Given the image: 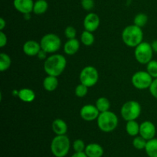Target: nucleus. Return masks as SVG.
I'll list each match as a JSON object with an SVG mask.
<instances>
[{"label":"nucleus","mask_w":157,"mask_h":157,"mask_svg":"<svg viewBox=\"0 0 157 157\" xmlns=\"http://www.w3.org/2000/svg\"><path fill=\"white\" fill-rule=\"evenodd\" d=\"M80 82L87 87H91L97 84L99 80V73L94 66H86L81 70L79 75Z\"/></svg>","instance_id":"8"},{"label":"nucleus","mask_w":157,"mask_h":157,"mask_svg":"<svg viewBox=\"0 0 157 157\" xmlns=\"http://www.w3.org/2000/svg\"><path fill=\"white\" fill-rule=\"evenodd\" d=\"M147 71L153 77V78H157V61L151 60L147 64Z\"/></svg>","instance_id":"28"},{"label":"nucleus","mask_w":157,"mask_h":157,"mask_svg":"<svg viewBox=\"0 0 157 157\" xmlns=\"http://www.w3.org/2000/svg\"><path fill=\"white\" fill-rule=\"evenodd\" d=\"M118 117L113 112L108 111L100 113L97 123L101 131L104 133H110L113 131L118 126Z\"/></svg>","instance_id":"3"},{"label":"nucleus","mask_w":157,"mask_h":157,"mask_svg":"<svg viewBox=\"0 0 157 157\" xmlns=\"http://www.w3.org/2000/svg\"><path fill=\"white\" fill-rule=\"evenodd\" d=\"M126 131L131 136H136L140 134V124L136 121H127Z\"/></svg>","instance_id":"21"},{"label":"nucleus","mask_w":157,"mask_h":157,"mask_svg":"<svg viewBox=\"0 0 157 157\" xmlns=\"http://www.w3.org/2000/svg\"><path fill=\"white\" fill-rule=\"evenodd\" d=\"M87 91H88V87L83 84H80L75 87V93L78 98H84L87 95Z\"/></svg>","instance_id":"29"},{"label":"nucleus","mask_w":157,"mask_h":157,"mask_svg":"<svg viewBox=\"0 0 157 157\" xmlns=\"http://www.w3.org/2000/svg\"><path fill=\"white\" fill-rule=\"evenodd\" d=\"M147 140L144 139V137H142L141 136H136L134 139L133 140V146L134 148H136V150H145L146 145H147Z\"/></svg>","instance_id":"27"},{"label":"nucleus","mask_w":157,"mask_h":157,"mask_svg":"<svg viewBox=\"0 0 157 157\" xmlns=\"http://www.w3.org/2000/svg\"><path fill=\"white\" fill-rule=\"evenodd\" d=\"M153 50L150 43L143 41L135 48L134 56L136 61L142 64H147L153 60Z\"/></svg>","instance_id":"7"},{"label":"nucleus","mask_w":157,"mask_h":157,"mask_svg":"<svg viewBox=\"0 0 157 157\" xmlns=\"http://www.w3.org/2000/svg\"><path fill=\"white\" fill-rule=\"evenodd\" d=\"M156 128L155 124L150 121H144L140 125V135L147 140L155 138Z\"/></svg>","instance_id":"11"},{"label":"nucleus","mask_w":157,"mask_h":157,"mask_svg":"<svg viewBox=\"0 0 157 157\" xmlns=\"http://www.w3.org/2000/svg\"><path fill=\"white\" fill-rule=\"evenodd\" d=\"M34 3L33 0H14L13 6L18 12L25 15L33 12Z\"/></svg>","instance_id":"13"},{"label":"nucleus","mask_w":157,"mask_h":157,"mask_svg":"<svg viewBox=\"0 0 157 157\" xmlns=\"http://www.w3.org/2000/svg\"><path fill=\"white\" fill-rule=\"evenodd\" d=\"M67 66V60L64 55L54 54L44 60V70L47 75L58 77L64 72Z\"/></svg>","instance_id":"1"},{"label":"nucleus","mask_w":157,"mask_h":157,"mask_svg":"<svg viewBox=\"0 0 157 157\" xmlns=\"http://www.w3.org/2000/svg\"><path fill=\"white\" fill-rule=\"evenodd\" d=\"M81 6L84 10L90 11L94 7V0H81Z\"/></svg>","instance_id":"32"},{"label":"nucleus","mask_w":157,"mask_h":157,"mask_svg":"<svg viewBox=\"0 0 157 157\" xmlns=\"http://www.w3.org/2000/svg\"><path fill=\"white\" fill-rule=\"evenodd\" d=\"M95 106H96L97 108L98 109L100 113H102V112H105V111H108V110H110V102L107 98L101 97V98H99L96 101Z\"/></svg>","instance_id":"23"},{"label":"nucleus","mask_w":157,"mask_h":157,"mask_svg":"<svg viewBox=\"0 0 157 157\" xmlns=\"http://www.w3.org/2000/svg\"><path fill=\"white\" fill-rule=\"evenodd\" d=\"M64 35L67 39L76 38L77 31L75 28H74L73 26H67L64 30Z\"/></svg>","instance_id":"31"},{"label":"nucleus","mask_w":157,"mask_h":157,"mask_svg":"<svg viewBox=\"0 0 157 157\" xmlns=\"http://www.w3.org/2000/svg\"><path fill=\"white\" fill-rule=\"evenodd\" d=\"M71 157H88L85 152H75Z\"/></svg>","instance_id":"36"},{"label":"nucleus","mask_w":157,"mask_h":157,"mask_svg":"<svg viewBox=\"0 0 157 157\" xmlns=\"http://www.w3.org/2000/svg\"><path fill=\"white\" fill-rule=\"evenodd\" d=\"M86 148L85 144L81 139H78L74 141L73 149L75 152H84Z\"/></svg>","instance_id":"30"},{"label":"nucleus","mask_w":157,"mask_h":157,"mask_svg":"<svg viewBox=\"0 0 157 157\" xmlns=\"http://www.w3.org/2000/svg\"><path fill=\"white\" fill-rule=\"evenodd\" d=\"M94 36L93 35V32H89V31L84 30L81 33V41L84 45L90 46L94 42Z\"/></svg>","instance_id":"24"},{"label":"nucleus","mask_w":157,"mask_h":157,"mask_svg":"<svg viewBox=\"0 0 157 157\" xmlns=\"http://www.w3.org/2000/svg\"><path fill=\"white\" fill-rule=\"evenodd\" d=\"M6 26V21L3 18H0V30L2 31Z\"/></svg>","instance_id":"37"},{"label":"nucleus","mask_w":157,"mask_h":157,"mask_svg":"<svg viewBox=\"0 0 157 157\" xmlns=\"http://www.w3.org/2000/svg\"><path fill=\"white\" fill-rule=\"evenodd\" d=\"M40 44L43 51L48 54H53L60 49L61 46V40L56 34L48 33L41 38Z\"/></svg>","instance_id":"6"},{"label":"nucleus","mask_w":157,"mask_h":157,"mask_svg":"<svg viewBox=\"0 0 157 157\" xmlns=\"http://www.w3.org/2000/svg\"><path fill=\"white\" fill-rule=\"evenodd\" d=\"M100 111L95 105L86 104L81 107L80 110V116L85 121H93L98 119Z\"/></svg>","instance_id":"10"},{"label":"nucleus","mask_w":157,"mask_h":157,"mask_svg":"<svg viewBox=\"0 0 157 157\" xmlns=\"http://www.w3.org/2000/svg\"><path fill=\"white\" fill-rule=\"evenodd\" d=\"M148 21V16L144 13H139L134 17L133 19V24L138 27H144L147 25Z\"/></svg>","instance_id":"26"},{"label":"nucleus","mask_w":157,"mask_h":157,"mask_svg":"<svg viewBox=\"0 0 157 157\" xmlns=\"http://www.w3.org/2000/svg\"><path fill=\"white\" fill-rule=\"evenodd\" d=\"M48 9V3L46 0H37L34 3L33 12L36 15H41L46 12Z\"/></svg>","instance_id":"22"},{"label":"nucleus","mask_w":157,"mask_h":157,"mask_svg":"<svg viewBox=\"0 0 157 157\" xmlns=\"http://www.w3.org/2000/svg\"><path fill=\"white\" fill-rule=\"evenodd\" d=\"M12 64L10 56L6 53L0 54V71L2 72L8 70Z\"/></svg>","instance_id":"25"},{"label":"nucleus","mask_w":157,"mask_h":157,"mask_svg":"<svg viewBox=\"0 0 157 157\" xmlns=\"http://www.w3.org/2000/svg\"><path fill=\"white\" fill-rule=\"evenodd\" d=\"M144 32L142 28L133 25L127 26L123 30L122 40L124 44L130 48H136L138 44L143 42Z\"/></svg>","instance_id":"2"},{"label":"nucleus","mask_w":157,"mask_h":157,"mask_svg":"<svg viewBox=\"0 0 157 157\" xmlns=\"http://www.w3.org/2000/svg\"><path fill=\"white\" fill-rule=\"evenodd\" d=\"M85 153L88 157H102L104 155V149L100 144L92 143L86 146Z\"/></svg>","instance_id":"15"},{"label":"nucleus","mask_w":157,"mask_h":157,"mask_svg":"<svg viewBox=\"0 0 157 157\" xmlns=\"http://www.w3.org/2000/svg\"><path fill=\"white\" fill-rule=\"evenodd\" d=\"M47 52H44V51H43L42 49H41V51H40L39 52V53L38 54V55H37V56H38V58H39V59H41V60H45L46 58H48L47 57Z\"/></svg>","instance_id":"35"},{"label":"nucleus","mask_w":157,"mask_h":157,"mask_svg":"<svg viewBox=\"0 0 157 157\" xmlns=\"http://www.w3.org/2000/svg\"><path fill=\"white\" fill-rule=\"evenodd\" d=\"M100 18L98 15L94 12H90L87 14L84 18L83 25H84V30L94 32L99 28Z\"/></svg>","instance_id":"12"},{"label":"nucleus","mask_w":157,"mask_h":157,"mask_svg":"<svg viewBox=\"0 0 157 157\" xmlns=\"http://www.w3.org/2000/svg\"><path fill=\"white\" fill-rule=\"evenodd\" d=\"M80 48V41L75 38L68 39L64 45V52L67 55H74Z\"/></svg>","instance_id":"16"},{"label":"nucleus","mask_w":157,"mask_h":157,"mask_svg":"<svg viewBox=\"0 0 157 157\" xmlns=\"http://www.w3.org/2000/svg\"><path fill=\"white\" fill-rule=\"evenodd\" d=\"M141 105L136 101H129L124 103L121 109V114L126 121H136L141 114Z\"/></svg>","instance_id":"5"},{"label":"nucleus","mask_w":157,"mask_h":157,"mask_svg":"<svg viewBox=\"0 0 157 157\" xmlns=\"http://www.w3.org/2000/svg\"><path fill=\"white\" fill-rule=\"evenodd\" d=\"M70 147V140L66 135H56L51 143V151L55 157L66 156Z\"/></svg>","instance_id":"4"},{"label":"nucleus","mask_w":157,"mask_h":157,"mask_svg":"<svg viewBox=\"0 0 157 157\" xmlns=\"http://www.w3.org/2000/svg\"><path fill=\"white\" fill-rule=\"evenodd\" d=\"M153 79V77L146 71H139L133 74L131 78V83L133 87L139 90L150 88Z\"/></svg>","instance_id":"9"},{"label":"nucleus","mask_w":157,"mask_h":157,"mask_svg":"<svg viewBox=\"0 0 157 157\" xmlns=\"http://www.w3.org/2000/svg\"><path fill=\"white\" fill-rule=\"evenodd\" d=\"M145 152L149 157H157V138L147 140Z\"/></svg>","instance_id":"20"},{"label":"nucleus","mask_w":157,"mask_h":157,"mask_svg":"<svg viewBox=\"0 0 157 157\" xmlns=\"http://www.w3.org/2000/svg\"><path fill=\"white\" fill-rule=\"evenodd\" d=\"M52 130L56 135H66L67 132V124L62 119H55L52 122Z\"/></svg>","instance_id":"17"},{"label":"nucleus","mask_w":157,"mask_h":157,"mask_svg":"<svg viewBox=\"0 0 157 157\" xmlns=\"http://www.w3.org/2000/svg\"><path fill=\"white\" fill-rule=\"evenodd\" d=\"M149 90H150V92L152 96L157 99V78H154L153 79Z\"/></svg>","instance_id":"33"},{"label":"nucleus","mask_w":157,"mask_h":157,"mask_svg":"<svg viewBox=\"0 0 157 157\" xmlns=\"http://www.w3.org/2000/svg\"><path fill=\"white\" fill-rule=\"evenodd\" d=\"M41 49V48L40 43L37 42L36 41H34V40H29V41H25L22 47L23 52L29 57L37 56Z\"/></svg>","instance_id":"14"},{"label":"nucleus","mask_w":157,"mask_h":157,"mask_svg":"<svg viewBox=\"0 0 157 157\" xmlns=\"http://www.w3.org/2000/svg\"><path fill=\"white\" fill-rule=\"evenodd\" d=\"M7 41L8 38L6 35L2 32V31H1V32H0V47H5V46L6 45V44H7Z\"/></svg>","instance_id":"34"},{"label":"nucleus","mask_w":157,"mask_h":157,"mask_svg":"<svg viewBox=\"0 0 157 157\" xmlns=\"http://www.w3.org/2000/svg\"><path fill=\"white\" fill-rule=\"evenodd\" d=\"M58 77L52 76V75H47L43 81V87L44 90L48 92H52L56 90L58 86Z\"/></svg>","instance_id":"19"},{"label":"nucleus","mask_w":157,"mask_h":157,"mask_svg":"<svg viewBox=\"0 0 157 157\" xmlns=\"http://www.w3.org/2000/svg\"><path fill=\"white\" fill-rule=\"evenodd\" d=\"M17 96L25 103H31L35 99V93L30 88H21L18 91Z\"/></svg>","instance_id":"18"},{"label":"nucleus","mask_w":157,"mask_h":157,"mask_svg":"<svg viewBox=\"0 0 157 157\" xmlns=\"http://www.w3.org/2000/svg\"><path fill=\"white\" fill-rule=\"evenodd\" d=\"M151 46L153 52L157 53V40H154V41H153V42L151 43Z\"/></svg>","instance_id":"38"}]
</instances>
